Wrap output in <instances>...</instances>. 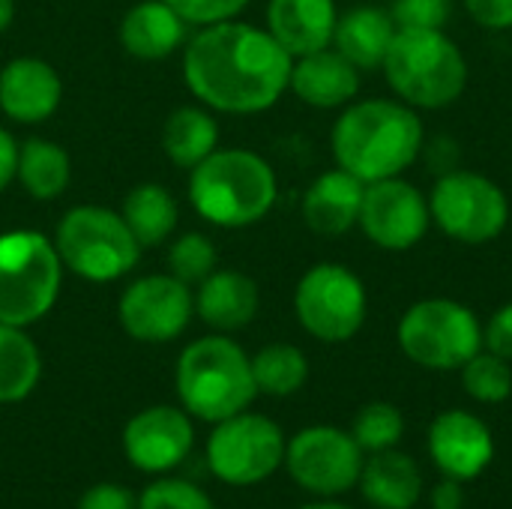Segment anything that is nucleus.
Returning <instances> with one entry per match:
<instances>
[{
  "instance_id": "obj_8",
  "label": "nucleus",
  "mask_w": 512,
  "mask_h": 509,
  "mask_svg": "<svg viewBox=\"0 0 512 509\" xmlns=\"http://www.w3.org/2000/svg\"><path fill=\"white\" fill-rule=\"evenodd\" d=\"M57 255L72 273L90 282L126 276L141 255L138 240L120 213L105 207H75L57 225Z\"/></svg>"
},
{
  "instance_id": "obj_28",
  "label": "nucleus",
  "mask_w": 512,
  "mask_h": 509,
  "mask_svg": "<svg viewBox=\"0 0 512 509\" xmlns=\"http://www.w3.org/2000/svg\"><path fill=\"white\" fill-rule=\"evenodd\" d=\"M39 351L21 327L0 324V405L21 402L39 381Z\"/></svg>"
},
{
  "instance_id": "obj_32",
  "label": "nucleus",
  "mask_w": 512,
  "mask_h": 509,
  "mask_svg": "<svg viewBox=\"0 0 512 509\" xmlns=\"http://www.w3.org/2000/svg\"><path fill=\"white\" fill-rule=\"evenodd\" d=\"M168 267L183 285L204 282L216 270V249L204 234H183L168 252Z\"/></svg>"
},
{
  "instance_id": "obj_30",
  "label": "nucleus",
  "mask_w": 512,
  "mask_h": 509,
  "mask_svg": "<svg viewBox=\"0 0 512 509\" xmlns=\"http://www.w3.org/2000/svg\"><path fill=\"white\" fill-rule=\"evenodd\" d=\"M462 387L471 399L483 405H501L507 402L512 393V369L510 360L480 351L462 366Z\"/></svg>"
},
{
  "instance_id": "obj_3",
  "label": "nucleus",
  "mask_w": 512,
  "mask_h": 509,
  "mask_svg": "<svg viewBox=\"0 0 512 509\" xmlns=\"http://www.w3.org/2000/svg\"><path fill=\"white\" fill-rule=\"evenodd\" d=\"M189 198L207 222L246 228L261 222L276 204V174L252 150H213L192 168Z\"/></svg>"
},
{
  "instance_id": "obj_10",
  "label": "nucleus",
  "mask_w": 512,
  "mask_h": 509,
  "mask_svg": "<svg viewBox=\"0 0 512 509\" xmlns=\"http://www.w3.org/2000/svg\"><path fill=\"white\" fill-rule=\"evenodd\" d=\"M297 321L321 342H348L360 333L369 309L366 285L345 264H315L294 294Z\"/></svg>"
},
{
  "instance_id": "obj_27",
  "label": "nucleus",
  "mask_w": 512,
  "mask_h": 509,
  "mask_svg": "<svg viewBox=\"0 0 512 509\" xmlns=\"http://www.w3.org/2000/svg\"><path fill=\"white\" fill-rule=\"evenodd\" d=\"M216 141H219V126L201 108H177L168 117L162 135V147L168 159L180 168H198L216 150Z\"/></svg>"
},
{
  "instance_id": "obj_18",
  "label": "nucleus",
  "mask_w": 512,
  "mask_h": 509,
  "mask_svg": "<svg viewBox=\"0 0 512 509\" xmlns=\"http://www.w3.org/2000/svg\"><path fill=\"white\" fill-rule=\"evenodd\" d=\"M288 87L312 108H339L357 96L360 69L348 57H342L336 48H321V51L294 57Z\"/></svg>"
},
{
  "instance_id": "obj_24",
  "label": "nucleus",
  "mask_w": 512,
  "mask_h": 509,
  "mask_svg": "<svg viewBox=\"0 0 512 509\" xmlns=\"http://www.w3.org/2000/svg\"><path fill=\"white\" fill-rule=\"evenodd\" d=\"M204 324L216 330H240L258 315V285L237 270H213L195 300Z\"/></svg>"
},
{
  "instance_id": "obj_14",
  "label": "nucleus",
  "mask_w": 512,
  "mask_h": 509,
  "mask_svg": "<svg viewBox=\"0 0 512 509\" xmlns=\"http://www.w3.org/2000/svg\"><path fill=\"white\" fill-rule=\"evenodd\" d=\"M192 318V294L174 276H144L120 297V324L138 342H171Z\"/></svg>"
},
{
  "instance_id": "obj_22",
  "label": "nucleus",
  "mask_w": 512,
  "mask_h": 509,
  "mask_svg": "<svg viewBox=\"0 0 512 509\" xmlns=\"http://www.w3.org/2000/svg\"><path fill=\"white\" fill-rule=\"evenodd\" d=\"M396 21L387 9L357 6L336 21L333 45L357 69H378L387 60V51L396 39Z\"/></svg>"
},
{
  "instance_id": "obj_2",
  "label": "nucleus",
  "mask_w": 512,
  "mask_h": 509,
  "mask_svg": "<svg viewBox=\"0 0 512 509\" xmlns=\"http://www.w3.org/2000/svg\"><path fill=\"white\" fill-rule=\"evenodd\" d=\"M423 150L417 111L393 99H363L342 111L333 126L336 165L363 183L399 177Z\"/></svg>"
},
{
  "instance_id": "obj_34",
  "label": "nucleus",
  "mask_w": 512,
  "mask_h": 509,
  "mask_svg": "<svg viewBox=\"0 0 512 509\" xmlns=\"http://www.w3.org/2000/svg\"><path fill=\"white\" fill-rule=\"evenodd\" d=\"M390 15L399 30H441L453 15V0H393Z\"/></svg>"
},
{
  "instance_id": "obj_19",
  "label": "nucleus",
  "mask_w": 512,
  "mask_h": 509,
  "mask_svg": "<svg viewBox=\"0 0 512 509\" xmlns=\"http://www.w3.org/2000/svg\"><path fill=\"white\" fill-rule=\"evenodd\" d=\"M336 21L333 0H270L267 6V27L291 57L330 48Z\"/></svg>"
},
{
  "instance_id": "obj_37",
  "label": "nucleus",
  "mask_w": 512,
  "mask_h": 509,
  "mask_svg": "<svg viewBox=\"0 0 512 509\" xmlns=\"http://www.w3.org/2000/svg\"><path fill=\"white\" fill-rule=\"evenodd\" d=\"M78 509H138V501H135L132 492L123 489V486L99 483V486H90V489L81 495Z\"/></svg>"
},
{
  "instance_id": "obj_26",
  "label": "nucleus",
  "mask_w": 512,
  "mask_h": 509,
  "mask_svg": "<svg viewBox=\"0 0 512 509\" xmlns=\"http://www.w3.org/2000/svg\"><path fill=\"white\" fill-rule=\"evenodd\" d=\"M123 222L129 225L138 246H159L177 228V204L168 189L156 183L135 186L123 201Z\"/></svg>"
},
{
  "instance_id": "obj_25",
  "label": "nucleus",
  "mask_w": 512,
  "mask_h": 509,
  "mask_svg": "<svg viewBox=\"0 0 512 509\" xmlns=\"http://www.w3.org/2000/svg\"><path fill=\"white\" fill-rule=\"evenodd\" d=\"M18 180L36 201H51L66 192L72 165L60 144L48 138H30L24 147H18Z\"/></svg>"
},
{
  "instance_id": "obj_9",
  "label": "nucleus",
  "mask_w": 512,
  "mask_h": 509,
  "mask_svg": "<svg viewBox=\"0 0 512 509\" xmlns=\"http://www.w3.org/2000/svg\"><path fill=\"white\" fill-rule=\"evenodd\" d=\"M429 213L450 240L483 246L504 234L510 201L495 180L477 171H447L429 195Z\"/></svg>"
},
{
  "instance_id": "obj_12",
  "label": "nucleus",
  "mask_w": 512,
  "mask_h": 509,
  "mask_svg": "<svg viewBox=\"0 0 512 509\" xmlns=\"http://www.w3.org/2000/svg\"><path fill=\"white\" fill-rule=\"evenodd\" d=\"M363 450L354 435L336 426H312L291 438L285 447V465L294 483L312 495H342L360 483Z\"/></svg>"
},
{
  "instance_id": "obj_41",
  "label": "nucleus",
  "mask_w": 512,
  "mask_h": 509,
  "mask_svg": "<svg viewBox=\"0 0 512 509\" xmlns=\"http://www.w3.org/2000/svg\"><path fill=\"white\" fill-rule=\"evenodd\" d=\"M12 15H15V3L12 0H0V33L12 24Z\"/></svg>"
},
{
  "instance_id": "obj_6",
  "label": "nucleus",
  "mask_w": 512,
  "mask_h": 509,
  "mask_svg": "<svg viewBox=\"0 0 512 509\" xmlns=\"http://www.w3.org/2000/svg\"><path fill=\"white\" fill-rule=\"evenodd\" d=\"M60 255L36 231L0 234V324L27 327L48 315L60 291Z\"/></svg>"
},
{
  "instance_id": "obj_35",
  "label": "nucleus",
  "mask_w": 512,
  "mask_h": 509,
  "mask_svg": "<svg viewBox=\"0 0 512 509\" xmlns=\"http://www.w3.org/2000/svg\"><path fill=\"white\" fill-rule=\"evenodd\" d=\"M186 24H219L231 21L249 0H165Z\"/></svg>"
},
{
  "instance_id": "obj_38",
  "label": "nucleus",
  "mask_w": 512,
  "mask_h": 509,
  "mask_svg": "<svg viewBox=\"0 0 512 509\" xmlns=\"http://www.w3.org/2000/svg\"><path fill=\"white\" fill-rule=\"evenodd\" d=\"M471 18L486 30H510L512 0H465Z\"/></svg>"
},
{
  "instance_id": "obj_21",
  "label": "nucleus",
  "mask_w": 512,
  "mask_h": 509,
  "mask_svg": "<svg viewBox=\"0 0 512 509\" xmlns=\"http://www.w3.org/2000/svg\"><path fill=\"white\" fill-rule=\"evenodd\" d=\"M186 36V21L165 0H141L135 3L120 24L123 48L138 60H162Z\"/></svg>"
},
{
  "instance_id": "obj_15",
  "label": "nucleus",
  "mask_w": 512,
  "mask_h": 509,
  "mask_svg": "<svg viewBox=\"0 0 512 509\" xmlns=\"http://www.w3.org/2000/svg\"><path fill=\"white\" fill-rule=\"evenodd\" d=\"M195 432L186 411L171 405H156L135 414L123 429L126 459L147 474H162L177 468L192 450Z\"/></svg>"
},
{
  "instance_id": "obj_11",
  "label": "nucleus",
  "mask_w": 512,
  "mask_h": 509,
  "mask_svg": "<svg viewBox=\"0 0 512 509\" xmlns=\"http://www.w3.org/2000/svg\"><path fill=\"white\" fill-rule=\"evenodd\" d=\"M282 429L261 414H234L216 423L207 441L210 471L228 486H255L276 474L285 462Z\"/></svg>"
},
{
  "instance_id": "obj_23",
  "label": "nucleus",
  "mask_w": 512,
  "mask_h": 509,
  "mask_svg": "<svg viewBox=\"0 0 512 509\" xmlns=\"http://www.w3.org/2000/svg\"><path fill=\"white\" fill-rule=\"evenodd\" d=\"M363 498L378 509H411L423 495V477L411 456L393 450L372 453L360 471Z\"/></svg>"
},
{
  "instance_id": "obj_40",
  "label": "nucleus",
  "mask_w": 512,
  "mask_h": 509,
  "mask_svg": "<svg viewBox=\"0 0 512 509\" xmlns=\"http://www.w3.org/2000/svg\"><path fill=\"white\" fill-rule=\"evenodd\" d=\"M15 168H18V144L12 141L6 129H0V192L15 177Z\"/></svg>"
},
{
  "instance_id": "obj_1",
  "label": "nucleus",
  "mask_w": 512,
  "mask_h": 509,
  "mask_svg": "<svg viewBox=\"0 0 512 509\" xmlns=\"http://www.w3.org/2000/svg\"><path fill=\"white\" fill-rule=\"evenodd\" d=\"M294 57L273 39L240 21L207 24L183 54L189 90L216 111L258 114L279 102L291 84Z\"/></svg>"
},
{
  "instance_id": "obj_7",
  "label": "nucleus",
  "mask_w": 512,
  "mask_h": 509,
  "mask_svg": "<svg viewBox=\"0 0 512 509\" xmlns=\"http://www.w3.org/2000/svg\"><path fill=\"white\" fill-rule=\"evenodd\" d=\"M399 348L423 369L453 372L483 351V327L477 315L444 297L414 303L399 321Z\"/></svg>"
},
{
  "instance_id": "obj_31",
  "label": "nucleus",
  "mask_w": 512,
  "mask_h": 509,
  "mask_svg": "<svg viewBox=\"0 0 512 509\" xmlns=\"http://www.w3.org/2000/svg\"><path fill=\"white\" fill-rule=\"evenodd\" d=\"M351 435H354V441L360 444L363 453L393 450L405 435V417L390 402H369L354 417Z\"/></svg>"
},
{
  "instance_id": "obj_5",
  "label": "nucleus",
  "mask_w": 512,
  "mask_h": 509,
  "mask_svg": "<svg viewBox=\"0 0 512 509\" xmlns=\"http://www.w3.org/2000/svg\"><path fill=\"white\" fill-rule=\"evenodd\" d=\"M177 393L192 417L222 423L246 411L258 393L252 360L237 342L225 336L198 339L180 354Z\"/></svg>"
},
{
  "instance_id": "obj_33",
  "label": "nucleus",
  "mask_w": 512,
  "mask_h": 509,
  "mask_svg": "<svg viewBox=\"0 0 512 509\" xmlns=\"http://www.w3.org/2000/svg\"><path fill=\"white\" fill-rule=\"evenodd\" d=\"M138 509H216L213 501L192 483L186 480H159L153 483L141 501Z\"/></svg>"
},
{
  "instance_id": "obj_29",
  "label": "nucleus",
  "mask_w": 512,
  "mask_h": 509,
  "mask_svg": "<svg viewBox=\"0 0 512 509\" xmlns=\"http://www.w3.org/2000/svg\"><path fill=\"white\" fill-rule=\"evenodd\" d=\"M252 378H255L258 393L291 396L309 378L306 354L300 348H294V345H285V342L267 345L252 357Z\"/></svg>"
},
{
  "instance_id": "obj_16",
  "label": "nucleus",
  "mask_w": 512,
  "mask_h": 509,
  "mask_svg": "<svg viewBox=\"0 0 512 509\" xmlns=\"http://www.w3.org/2000/svg\"><path fill=\"white\" fill-rule=\"evenodd\" d=\"M429 453L444 477L468 483L489 468L495 456V438L480 417L453 408L438 414L429 426Z\"/></svg>"
},
{
  "instance_id": "obj_36",
  "label": "nucleus",
  "mask_w": 512,
  "mask_h": 509,
  "mask_svg": "<svg viewBox=\"0 0 512 509\" xmlns=\"http://www.w3.org/2000/svg\"><path fill=\"white\" fill-rule=\"evenodd\" d=\"M483 345H486V351L512 360V303L501 306L489 318V324L483 327Z\"/></svg>"
},
{
  "instance_id": "obj_13",
  "label": "nucleus",
  "mask_w": 512,
  "mask_h": 509,
  "mask_svg": "<svg viewBox=\"0 0 512 509\" xmlns=\"http://www.w3.org/2000/svg\"><path fill=\"white\" fill-rule=\"evenodd\" d=\"M357 225L378 249L405 252L426 237L432 225V213H429V201L420 195L414 183L402 177H387V180L366 183Z\"/></svg>"
},
{
  "instance_id": "obj_20",
  "label": "nucleus",
  "mask_w": 512,
  "mask_h": 509,
  "mask_svg": "<svg viewBox=\"0 0 512 509\" xmlns=\"http://www.w3.org/2000/svg\"><path fill=\"white\" fill-rule=\"evenodd\" d=\"M366 183L336 168L324 171L303 195V219L321 237H339L360 219Z\"/></svg>"
},
{
  "instance_id": "obj_42",
  "label": "nucleus",
  "mask_w": 512,
  "mask_h": 509,
  "mask_svg": "<svg viewBox=\"0 0 512 509\" xmlns=\"http://www.w3.org/2000/svg\"><path fill=\"white\" fill-rule=\"evenodd\" d=\"M303 509H348V507H342V504H330V501H324V504H309V507H303Z\"/></svg>"
},
{
  "instance_id": "obj_39",
  "label": "nucleus",
  "mask_w": 512,
  "mask_h": 509,
  "mask_svg": "<svg viewBox=\"0 0 512 509\" xmlns=\"http://www.w3.org/2000/svg\"><path fill=\"white\" fill-rule=\"evenodd\" d=\"M432 509H465V489H462V480L447 477L444 483H438L435 492H432Z\"/></svg>"
},
{
  "instance_id": "obj_17",
  "label": "nucleus",
  "mask_w": 512,
  "mask_h": 509,
  "mask_svg": "<svg viewBox=\"0 0 512 509\" xmlns=\"http://www.w3.org/2000/svg\"><path fill=\"white\" fill-rule=\"evenodd\" d=\"M63 96V84L45 60L18 57L0 72V108L18 123L48 120Z\"/></svg>"
},
{
  "instance_id": "obj_4",
  "label": "nucleus",
  "mask_w": 512,
  "mask_h": 509,
  "mask_svg": "<svg viewBox=\"0 0 512 509\" xmlns=\"http://www.w3.org/2000/svg\"><path fill=\"white\" fill-rule=\"evenodd\" d=\"M381 69L411 108H447L468 87V60L444 30H396Z\"/></svg>"
}]
</instances>
